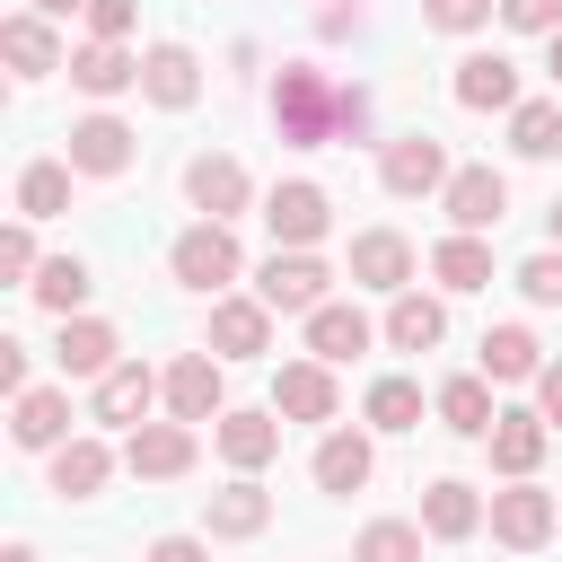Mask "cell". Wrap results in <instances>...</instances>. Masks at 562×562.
I'll list each match as a JSON object with an SVG mask.
<instances>
[{
    "mask_svg": "<svg viewBox=\"0 0 562 562\" xmlns=\"http://www.w3.org/2000/svg\"><path fill=\"white\" fill-rule=\"evenodd\" d=\"M334 105H342V88H334L316 61H281V79H272V123H281L290 149H325V140H334Z\"/></svg>",
    "mask_w": 562,
    "mask_h": 562,
    "instance_id": "6da1fadb",
    "label": "cell"
},
{
    "mask_svg": "<svg viewBox=\"0 0 562 562\" xmlns=\"http://www.w3.org/2000/svg\"><path fill=\"white\" fill-rule=\"evenodd\" d=\"M325 263L307 255V246H272V263H263V281H255V299L263 307H281V316H316L325 307Z\"/></svg>",
    "mask_w": 562,
    "mask_h": 562,
    "instance_id": "7a4b0ae2",
    "label": "cell"
},
{
    "mask_svg": "<svg viewBox=\"0 0 562 562\" xmlns=\"http://www.w3.org/2000/svg\"><path fill=\"white\" fill-rule=\"evenodd\" d=\"M167 263H176V281H184V290H228V281H237V237H228V220L184 228Z\"/></svg>",
    "mask_w": 562,
    "mask_h": 562,
    "instance_id": "3957f363",
    "label": "cell"
},
{
    "mask_svg": "<svg viewBox=\"0 0 562 562\" xmlns=\"http://www.w3.org/2000/svg\"><path fill=\"white\" fill-rule=\"evenodd\" d=\"M378 176H386V193H404V202H413V193H448V176H457V167H448V149H439L430 132H404V140H386Z\"/></svg>",
    "mask_w": 562,
    "mask_h": 562,
    "instance_id": "277c9868",
    "label": "cell"
},
{
    "mask_svg": "<svg viewBox=\"0 0 562 562\" xmlns=\"http://www.w3.org/2000/svg\"><path fill=\"white\" fill-rule=\"evenodd\" d=\"M553 509H562V501H553V492H536V483L518 474L509 492H492V536H501L509 553H536V544L553 536Z\"/></svg>",
    "mask_w": 562,
    "mask_h": 562,
    "instance_id": "5b68a950",
    "label": "cell"
},
{
    "mask_svg": "<svg viewBox=\"0 0 562 562\" xmlns=\"http://www.w3.org/2000/svg\"><path fill=\"white\" fill-rule=\"evenodd\" d=\"M325 220H334V202H325L316 184H272V193H263V228H272V246H316Z\"/></svg>",
    "mask_w": 562,
    "mask_h": 562,
    "instance_id": "8992f818",
    "label": "cell"
},
{
    "mask_svg": "<svg viewBox=\"0 0 562 562\" xmlns=\"http://www.w3.org/2000/svg\"><path fill=\"white\" fill-rule=\"evenodd\" d=\"M123 465H132V474H149V483L184 474V465H193V422H132Z\"/></svg>",
    "mask_w": 562,
    "mask_h": 562,
    "instance_id": "52a82bcc",
    "label": "cell"
},
{
    "mask_svg": "<svg viewBox=\"0 0 562 562\" xmlns=\"http://www.w3.org/2000/svg\"><path fill=\"white\" fill-rule=\"evenodd\" d=\"M272 413L290 422H334V360H290L272 378Z\"/></svg>",
    "mask_w": 562,
    "mask_h": 562,
    "instance_id": "ba28073f",
    "label": "cell"
},
{
    "mask_svg": "<svg viewBox=\"0 0 562 562\" xmlns=\"http://www.w3.org/2000/svg\"><path fill=\"white\" fill-rule=\"evenodd\" d=\"M439 202H448V220H457V228H501V211H509V184H501L492 167H457Z\"/></svg>",
    "mask_w": 562,
    "mask_h": 562,
    "instance_id": "9c48e42d",
    "label": "cell"
},
{
    "mask_svg": "<svg viewBox=\"0 0 562 562\" xmlns=\"http://www.w3.org/2000/svg\"><path fill=\"white\" fill-rule=\"evenodd\" d=\"M263 342H272V307L263 299H220L211 307V351L220 360H255Z\"/></svg>",
    "mask_w": 562,
    "mask_h": 562,
    "instance_id": "30bf717a",
    "label": "cell"
},
{
    "mask_svg": "<svg viewBox=\"0 0 562 562\" xmlns=\"http://www.w3.org/2000/svg\"><path fill=\"white\" fill-rule=\"evenodd\" d=\"M140 88H149V105H193L202 97V61L184 53V44H158V53H140Z\"/></svg>",
    "mask_w": 562,
    "mask_h": 562,
    "instance_id": "8fae6325",
    "label": "cell"
},
{
    "mask_svg": "<svg viewBox=\"0 0 562 562\" xmlns=\"http://www.w3.org/2000/svg\"><path fill=\"white\" fill-rule=\"evenodd\" d=\"M457 105H474V114L518 105V61H501V53H465V61H457Z\"/></svg>",
    "mask_w": 562,
    "mask_h": 562,
    "instance_id": "7c38bea8",
    "label": "cell"
},
{
    "mask_svg": "<svg viewBox=\"0 0 562 562\" xmlns=\"http://www.w3.org/2000/svg\"><path fill=\"white\" fill-rule=\"evenodd\" d=\"M70 167H79V176H123V167H132V132H123L114 114L70 123Z\"/></svg>",
    "mask_w": 562,
    "mask_h": 562,
    "instance_id": "4fadbf2b",
    "label": "cell"
},
{
    "mask_svg": "<svg viewBox=\"0 0 562 562\" xmlns=\"http://www.w3.org/2000/svg\"><path fill=\"white\" fill-rule=\"evenodd\" d=\"M184 193H193V211H211V220H237L255 184H246V167H237V158H193V167H184Z\"/></svg>",
    "mask_w": 562,
    "mask_h": 562,
    "instance_id": "5bb4252c",
    "label": "cell"
},
{
    "mask_svg": "<svg viewBox=\"0 0 562 562\" xmlns=\"http://www.w3.org/2000/svg\"><path fill=\"white\" fill-rule=\"evenodd\" d=\"M351 281H360V290H404V281H413V246H404L395 228L351 237Z\"/></svg>",
    "mask_w": 562,
    "mask_h": 562,
    "instance_id": "9a60e30c",
    "label": "cell"
},
{
    "mask_svg": "<svg viewBox=\"0 0 562 562\" xmlns=\"http://www.w3.org/2000/svg\"><path fill=\"white\" fill-rule=\"evenodd\" d=\"M167 413H176V422H211V413H220V369H211V351H184V360L167 369Z\"/></svg>",
    "mask_w": 562,
    "mask_h": 562,
    "instance_id": "2e32d148",
    "label": "cell"
},
{
    "mask_svg": "<svg viewBox=\"0 0 562 562\" xmlns=\"http://www.w3.org/2000/svg\"><path fill=\"white\" fill-rule=\"evenodd\" d=\"M132 79H140V61H132L123 44H105V35L70 53V88H88V97H123Z\"/></svg>",
    "mask_w": 562,
    "mask_h": 562,
    "instance_id": "e0dca14e",
    "label": "cell"
},
{
    "mask_svg": "<svg viewBox=\"0 0 562 562\" xmlns=\"http://www.w3.org/2000/svg\"><path fill=\"white\" fill-rule=\"evenodd\" d=\"M430 272H439V290H492V246L474 228H457L430 246Z\"/></svg>",
    "mask_w": 562,
    "mask_h": 562,
    "instance_id": "ac0fdd59",
    "label": "cell"
},
{
    "mask_svg": "<svg viewBox=\"0 0 562 562\" xmlns=\"http://www.w3.org/2000/svg\"><path fill=\"white\" fill-rule=\"evenodd\" d=\"M61 378H105L114 369V325H97V316H61Z\"/></svg>",
    "mask_w": 562,
    "mask_h": 562,
    "instance_id": "d6986e66",
    "label": "cell"
},
{
    "mask_svg": "<svg viewBox=\"0 0 562 562\" xmlns=\"http://www.w3.org/2000/svg\"><path fill=\"white\" fill-rule=\"evenodd\" d=\"M369 465H378V457H369L360 430H325V439H316V492H360Z\"/></svg>",
    "mask_w": 562,
    "mask_h": 562,
    "instance_id": "ffe728a7",
    "label": "cell"
},
{
    "mask_svg": "<svg viewBox=\"0 0 562 562\" xmlns=\"http://www.w3.org/2000/svg\"><path fill=\"white\" fill-rule=\"evenodd\" d=\"M439 334H448V307L422 299V290H395V307H386V342H395V351H430Z\"/></svg>",
    "mask_w": 562,
    "mask_h": 562,
    "instance_id": "44dd1931",
    "label": "cell"
},
{
    "mask_svg": "<svg viewBox=\"0 0 562 562\" xmlns=\"http://www.w3.org/2000/svg\"><path fill=\"white\" fill-rule=\"evenodd\" d=\"M149 395H158V378H149L140 360H114V369L97 378V422H140Z\"/></svg>",
    "mask_w": 562,
    "mask_h": 562,
    "instance_id": "7402d4cb",
    "label": "cell"
},
{
    "mask_svg": "<svg viewBox=\"0 0 562 562\" xmlns=\"http://www.w3.org/2000/svg\"><path fill=\"white\" fill-rule=\"evenodd\" d=\"M272 448H281V422H272V413H220V457H228L237 474H255Z\"/></svg>",
    "mask_w": 562,
    "mask_h": 562,
    "instance_id": "603a6c76",
    "label": "cell"
},
{
    "mask_svg": "<svg viewBox=\"0 0 562 562\" xmlns=\"http://www.w3.org/2000/svg\"><path fill=\"white\" fill-rule=\"evenodd\" d=\"M536 457H544V413H501L492 422V465L518 483V474H536Z\"/></svg>",
    "mask_w": 562,
    "mask_h": 562,
    "instance_id": "cb8c5ba5",
    "label": "cell"
},
{
    "mask_svg": "<svg viewBox=\"0 0 562 562\" xmlns=\"http://www.w3.org/2000/svg\"><path fill=\"white\" fill-rule=\"evenodd\" d=\"M307 351H316V360H351V351H369V316L325 299V307L307 316Z\"/></svg>",
    "mask_w": 562,
    "mask_h": 562,
    "instance_id": "d4e9b609",
    "label": "cell"
},
{
    "mask_svg": "<svg viewBox=\"0 0 562 562\" xmlns=\"http://www.w3.org/2000/svg\"><path fill=\"white\" fill-rule=\"evenodd\" d=\"M439 422H448L457 439H492V422H501V413H492V386H483V378H448V386H439Z\"/></svg>",
    "mask_w": 562,
    "mask_h": 562,
    "instance_id": "484cf974",
    "label": "cell"
},
{
    "mask_svg": "<svg viewBox=\"0 0 562 562\" xmlns=\"http://www.w3.org/2000/svg\"><path fill=\"white\" fill-rule=\"evenodd\" d=\"M9 430H18V448H61V430H70V395H53V386H26Z\"/></svg>",
    "mask_w": 562,
    "mask_h": 562,
    "instance_id": "4316f807",
    "label": "cell"
},
{
    "mask_svg": "<svg viewBox=\"0 0 562 562\" xmlns=\"http://www.w3.org/2000/svg\"><path fill=\"white\" fill-rule=\"evenodd\" d=\"M105 474H114V457H105L97 439H61V448H53V492H61V501H88Z\"/></svg>",
    "mask_w": 562,
    "mask_h": 562,
    "instance_id": "83f0119b",
    "label": "cell"
},
{
    "mask_svg": "<svg viewBox=\"0 0 562 562\" xmlns=\"http://www.w3.org/2000/svg\"><path fill=\"white\" fill-rule=\"evenodd\" d=\"M0 53L18 61V79L61 70V44H53V26H44V18H9V26H0Z\"/></svg>",
    "mask_w": 562,
    "mask_h": 562,
    "instance_id": "f1b7e54d",
    "label": "cell"
},
{
    "mask_svg": "<svg viewBox=\"0 0 562 562\" xmlns=\"http://www.w3.org/2000/svg\"><path fill=\"white\" fill-rule=\"evenodd\" d=\"M422 527L457 544V536H474V527H483V501H474L465 483H430V492H422Z\"/></svg>",
    "mask_w": 562,
    "mask_h": 562,
    "instance_id": "f546056e",
    "label": "cell"
},
{
    "mask_svg": "<svg viewBox=\"0 0 562 562\" xmlns=\"http://www.w3.org/2000/svg\"><path fill=\"white\" fill-rule=\"evenodd\" d=\"M509 149H518V158H553V149H562V105H553V97L509 105Z\"/></svg>",
    "mask_w": 562,
    "mask_h": 562,
    "instance_id": "4dcf8cb0",
    "label": "cell"
},
{
    "mask_svg": "<svg viewBox=\"0 0 562 562\" xmlns=\"http://www.w3.org/2000/svg\"><path fill=\"white\" fill-rule=\"evenodd\" d=\"M26 290H35V307L70 316V307L88 299V263H79V255H53V263H35V281H26Z\"/></svg>",
    "mask_w": 562,
    "mask_h": 562,
    "instance_id": "1f68e13d",
    "label": "cell"
},
{
    "mask_svg": "<svg viewBox=\"0 0 562 562\" xmlns=\"http://www.w3.org/2000/svg\"><path fill=\"white\" fill-rule=\"evenodd\" d=\"M263 518H272V501H263L255 483L211 492V536H263Z\"/></svg>",
    "mask_w": 562,
    "mask_h": 562,
    "instance_id": "d6a6232c",
    "label": "cell"
},
{
    "mask_svg": "<svg viewBox=\"0 0 562 562\" xmlns=\"http://www.w3.org/2000/svg\"><path fill=\"white\" fill-rule=\"evenodd\" d=\"M483 378H536V334L527 325H492L483 334Z\"/></svg>",
    "mask_w": 562,
    "mask_h": 562,
    "instance_id": "836d02e7",
    "label": "cell"
},
{
    "mask_svg": "<svg viewBox=\"0 0 562 562\" xmlns=\"http://www.w3.org/2000/svg\"><path fill=\"white\" fill-rule=\"evenodd\" d=\"M61 202H70V167H53V158H35V167L18 176V211H26V220H53Z\"/></svg>",
    "mask_w": 562,
    "mask_h": 562,
    "instance_id": "e575fe53",
    "label": "cell"
},
{
    "mask_svg": "<svg viewBox=\"0 0 562 562\" xmlns=\"http://www.w3.org/2000/svg\"><path fill=\"white\" fill-rule=\"evenodd\" d=\"M351 562H422V527H404V518H378V527H360Z\"/></svg>",
    "mask_w": 562,
    "mask_h": 562,
    "instance_id": "d590c367",
    "label": "cell"
},
{
    "mask_svg": "<svg viewBox=\"0 0 562 562\" xmlns=\"http://www.w3.org/2000/svg\"><path fill=\"white\" fill-rule=\"evenodd\" d=\"M369 422H378V430H413V422H422V386H413V378H378V386H369Z\"/></svg>",
    "mask_w": 562,
    "mask_h": 562,
    "instance_id": "8d00e7d4",
    "label": "cell"
},
{
    "mask_svg": "<svg viewBox=\"0 0 562 562\" xmlns=\"http://www.w3.org/2000/svg\"><path fill=\"white\" fill-rule=\"evenodd\" d=\"M492 9H501V0H422V18H430L439 35H474V26H492Z\"/></svg>",
    "mask_w": 562,
    "mask_h": 562,
    "instance_id": "74e56055",
    "label": "cell"
},
{
    "mask_svg": "<svg viewBox=\"0 0 562 562\" xmlns=\"http://www.w3.org/2000/svg\"><path fill=\"white\" fill-rule=\"evenodd\" d=\"M518 290H527L536 307H562V255H527V263H518Z\"/></svg>",
    "mask_w": 562,
    "mask_h": 562,
    "instance_id": "f35d334b",
    "label": "cell"
},
{
    "mask_svg": "<svg viewBox=\"0 0 562 562\" xmlns=\"http://www.w3.org/2000/svg\"><path fill=\"white\" fill-rule=\"evenodd\" d=\"M501 26H518V35H553V26H562V0H501Z\"/></svg>",
    "mask_w": 562,
    "mask_h": 562,
    "instance_id": "ab89813d",
    "label": "cell"
},
{
    "mask_svg": "<svg viewBox=\"0 0 562 562\" xmlns=\"http://www.w3.org/2000/svg\"><path fill=\"white\" fill-rule=\"evenodd\" d=\"M88 26H97L105 44H123V35H132V0H88Z\"/></svg>",
    "mask_w": 562,
    "mask_h": 562,
    "instance_id": "60d3db41",
    "label": "cell"
},
{
    "mask_svg": "<svg viewBox=\"0 0 562 562\" xmlns=\"http://www.w3.org/2000/svg\"><path fill=\"white\" fill-rule=\"evenodd\" d=\"M0 272H9V281H26V272H35V237H26V228H9V237H0Z\"/></svg>",
    "mask_w": 562,
    "mask_h": 562,
    "instance_id": "b9f144b4",
    "label": "cell"
},
{
    "mask_svg": "<svg viewBox=\"0 0 562 562\" xmlns=\"http://www.w3.org/2000/svg\"><path fill=\"white\" fill-rule=\"evenodd\" d=\"M0 386L26 395V342H0Z\"/></svg>",
    "mask_w": 562,
    "mask_h": 562,
    "instance_id": "7bdbcfd3",
    "label": "cell"
},
{
    "mask_svg": "<svg viewBox=\"0 0 562 562\" xmlns=\"http://www.w3.org/2000/svg\"><path fill=\"white\" fill-rule=\"evenodd\" d=\"M536 404H544V422H562V360L536 369Z\"/></svg>",
    "mask_w": 562,
    "mask_h": 562,
    "instance_id": "ee69618b",
    "label": "cell"
},
{
    "mask_svg": "<svg viewBox=\"0 0 562 562\" xmlns=\"http://www.w3.org/2000/svg\"><path fill=\"white\" fill-rule=\"evenodd\" d=\"M149 562H202V544H193V536H158V544H149Z\"/></svg>",
    "mask_w": 562,
    "mask_h": 562,
    "instance_id": "f6af8a7d",
    "label": "cell"
},
{
    "mask_svg": "<svg viewBox=\"0 0 562 562\" xmlns=\"http://www.w3.org/2000/svg\"><path fill=\"white\" fill-rule=\"evenodd\" d=\"M35 9H44V18H70V9H88V0H35Z\"/></svg>",
    "mask_w": 562,
    "mask_h": 562,
    "instance_id": "bcb514c9",
    "label": "cell"
},
{
    "mask_svg": "<svg viewBox=\"0 0 562 562\" xmlns=\"http://www.w3.org/2000/svg\"><path fill=\"white\" fill-rule=\"evenodd\" d=\"M544 70H553V88H562V26H553V61H544Z\"/></svg>",
    "mask_w": 562,
    "mask_h": 562,
    "instance_id": "7dc6e473",
    "label": "cell"
},
{
    "mask_svg": "<svg viewBox=\"0 0 562 562\" xmlns=\"http://www.w3.org/2000/svg\"><path fill=\"white\" fill-rule=\"evenodd\" d=\"M544 228H553V246H562V193H553V211H544Z\"/></svg>",
    "mask_w": 562,
    "mask_h": 562,
    "instance_id": "c3c4849f",
    "label": "cell"
},
{
    "mask_svg": "<svg viewBox=\"0 0 562 562\" xmlns=\"http://www.w3.org/2000/svg\"><path fill=\"white\" fill-rule=\"evenodd\" d=\"M0 562H35V553H26V544H9V553H0Z\"/></svg>",
    "mask_w": 562,
    "mask_h": 562,
    "instance_id": "681fc988",
    "label": "cell"
}]
</instances>
